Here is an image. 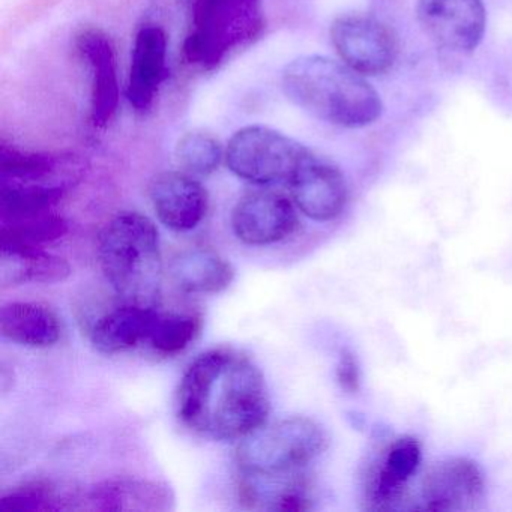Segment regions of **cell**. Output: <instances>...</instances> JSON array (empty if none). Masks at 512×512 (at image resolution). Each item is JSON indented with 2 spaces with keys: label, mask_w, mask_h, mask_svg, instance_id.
<instances>
[{
  "label": "cell",
  "mask_w": 512,
  "mask_h": 512,
  "mask_svg": "<svg viewBox=\"0 0 512 512\" xmlns=\"http://www.w3.org/2000/svg\"><path fill=\"white\" fill-rule=\"evenodd\" d=\"M271 412L262 371L247 356L214 349L191 362L178 391L181 421L214 440H241Z\"/></svg>",
  "instance_id": "6da1fadb"
},
{
  "label": "cell",
  "mask_w": 512,
  "mask_h": 512,
  "mask_svg": "<svg viewBox=\"0 0 512 512\" xmlns=\"http://www.w3.org/2000/svg\"><path fill=\"white\" fill-rule=\"evenodd\" d=\"M286 97L313 118L340 128L373 125L383 113L380 95L362 74L326 56H299L281 77Z\"/></svg>",
  "instance_id": "7a4b0ae2"
},
{
  "label": "cell",
  "mask_w": 512,
  "mask_h": 512,
  "mask_svg": "<svg viewBox=\"0 0 512 512\" xmlns=\"http://www.w3.org/2000/svg\"><path fill=\"white\" fill-rule=\"evenodd\" d=\"M98 260L110 286L127 304L155 307L163 283L157 227L139 212L116 215L98 236Z\"/></svg>",
  "instance_id": "3957f363"
},
{
  "label": "cell",
  "mask_w": 512,
  "mask_h": 512,
  "mask_svg": "<svg viewBox=\"0 0 512 512\" xmlns=\"http://www.w3.org/2000/svg\"><path fill=\"white\" fill-rule=\"evenodd\" d=\"M326 448L328 436L319 422L292 416L266 422L241 439L236 461L247 475H281L305 470Z\"/></svg>",
  "instance_id": "277c9868"
},
{
  "label": "cell",
  "mask_w": 512,
  "mask_h": 512,
  "mask_svg": "<svg viewBox=\"0 0 512 512\" xmlns=\"http://www.w3.org/2000/svg\"><path fill=\"white\" fill-rule=\"evenodd\" d=\"M190 16L185 56L208 70L250 43L263 25L260 0H190Z\"/></svg>",
  "instance_id": "5b68a950"
},
{
  "label": "cell",
  "mask_w": 512,
  "mask_h": 512,
  "mask_svg": "<svg viewBox=\"0 0 512 512\" xmlns=\"http://www.w3.org/2000/svg\"><path fill=\"white\" fill-rule=\"evenodd\" d=\"M308 149L280 131L250 125L236 131L226 149L233 175L256 185L289 182Z\"/></svg>",
  "instance_id": "8992f818"
},
{
  "label": "cell",
  "mask_w": 512,
  "mask_h": 512,
  "mask_svg": "<svg viewBox=\"0 0 512 512\" xmlns=\"http://www.w3.org/2000/svg\"><path fill=\"white\" fill-rule=\"evenodd\" d=\"M331 41L341 62L362 76L388 73L397 61V40L391 29L368 14H346L335 19Z\"/></svg>",
  "instance_id": "52a82bcc"
},
{
  "label": "cell",
  "mask_w": 512,
  "mask_h": 512,
  "mask_svg": "<svg viewBox=\"0 0 512 512\" xmlns=\"http://www.w3.org/2000/svg\"><path fill=\"white\" fill-rule=\"evenodd\" d=\"M416 19L431 43L457 55L475 52L487 28L482 0H418Z\"/></svg>",
  "instance_id": "ba28073f"
},
{
  "label": "cell",
  "mask_w": 512,
  "mask_h": 512,
  "mask_svg": "<svg viewBox=\"0 0 512 512\" xmlns=\"http://www.w3.org/2000/svg\"><path fill=\"white\" fill-rule=\"evenodd\" d=\"M296 208L311 220L329 221L343 212L347 184L332 161L308 149L287 182Z\"/></svg>",
  "instance_id": "9c48e42d"
},
{
  "label": "cell",
  "mask_w": 512,
  "mask_h": 512,
  "mask_svg": "<svg viewBox=\"0 0 512 512\" xmlns=\"http://www.w3.org/2000/svg\"><path fill=\"white\" fill-rule=\"evenodd\" d=\"M298 227L296 205L289 197L274 191H256L236 203L232 229L244 244L263 247L292 235Z\"/></svg>",
  "instance_id": "30bf717a"
},
{
  "label": "cell",
  "mask_w": 512,
  "mask_h": 512,
  "mask_svg": "<svg viewBox=\"0 0 512 512\" xmlns=\"http://www.w3.org/2000/svg\"><path fill=\"white\" fill-rule=\"evenodd\" d=\"M484 476L469 458L452 457L434 464L422 482L424 508L434 512L475 511L484 500Z\"/></svg>",
  "instance_id": "8fae6325"
},
{
  "label": "cell",
  "mask_w": 512,
  "mask_h": 512,
  "mask_svg": "<svg viewBox=\"0 0 512 512\" xmlns=\"http://www.w3.org/2000/svg\"><path fill=\"white\" fill-rule=\"evenodd\" d=\"M149 197L158 220L175 232L196 229L208 209L205 188L185 172L158 175L151 182Z\"/></svg>",
  "instance_id": "7c38bea8"
},
{
  "label": "cell",
  "mask_w": 512,
  "mask_h": 512,
  "mask_svg": "<svg viewBox=\"0 0 512 512\" xmlns=\"http://www.w3.org/2000/svg\"><path fill=\"white\" fill-rule=\"evenodd\" d=\"M173 502L167 485L145 479H112L79 488V511H169Z\"/></svg>",
  "instance_id": "4fadbf2b"
},
{
  "label": "cell",
  "mask_w": 512,
  "mask_h": 512,
  "mask_svg": "<svg viewBox=\"0 0 512 512\" xmlns=\"http://www.w3.org/2000/svg\"><path fill=\"white\" fill-rule=\"evenodd\" d=\"M77 49L92 73V122L106 127L119 106V80L112 41L100 29H86L77 37Z\"/></svg>",
  "instance_id": "5bb4252c"
},
{
  "label": "cell",
  "mask_w": 512,
  "mask_h": 512,
  "mask_svg": "<svg viewBox=\"0 0 512 512\" xmlns=\"http://www.w3.org/2000/svg\"><path fill=\"white\" fill-rule=\"evenodd\" d=\"M421 454V445L413 437H400L389 446L382 466L368 475L365 485L368 509L389 511L397 508L406 496L407 482L421 463Z\"/></svg>",
  "instance_id": "9a60e30c"
},
{
  "label": "cell",
  "mask_w": 512,
  "mask_h": 512,
  "mask_svg": "<svg viewBox=\"0 0 512 512\" xmlns=\"http://www.w3.org/2000/svg\"><path fill=\"white\" fill-rule=\"evenodd\" d=\"M239 499L259 511H310L313 509L311 481L305 470L281 475L241 473Z\"/></svg>",
  "instance_id": "2e32d148"
},
{
  "label": "cell",
  "mask_w": 512,
  "mask_h": 512,
  "mask_svg": "<svg viewBox=\"0 0 512 512\" xmlns=\"http://www.w3.org/2000/svg\"><path fill=\"white\" fill-rule=\"evenodd\" d=\"M166 61V32L160 26H143L134 40L127 88V97L134 109L146 110L154 103L166 79Z\"/></svg>",
  "instance_id": "e0dca14e"
},
{
  "label": "cell",
  "mask_w": 512,
  "mask_h": 512,
  "mask_svg": "<svg viewBox=\"0 0 512 512\" xmlns=\"http://www.w3.org/2000/svg\"><path fill=\"white\" fill-rule=\"evenodd\" d=\"M173 283L190 295L220 293L232 284L235 269L229 260L208 248L184 251L170 265Z\"/></svg>",
  "instance_id": "ac0fdd59"
},
{
  "label": "cell",
  "mask_w": 512,
  "mask_h": 512,
  "mask_svg": "<svg viewBox=\"0 0 512 512\" xmlns=\"http://www.w3.org/2000/svg\"><path fill=\"white\" fill-rule=\"evenodd\" d=\"M71 266L61 257L38 247H2L0 286L2 289L23 284H56L67 280Z\"/></svg>",
  "instance_id": "d6986e66"
},
{
  "label": "cell",
  "mask_w": 512,
  "mask_h": 512,
  "mask_svg": "<svg viewBox=\"0 0 512 512\" xmlns=\"http://www.w3.org/2000/svg\"><path fill=\"white\" fill-rule=\"evenodd\" d=\"M0 332L7 340L44 349L61 338V325L50 308L37 302H10L0 310Z\"/></svg>",
  "instance_id": "ffe728a7"
},
{
  "label": "cell",
  "mask_w": 512,
  "mask_h": 512,
  "mask_svg": "<svg viewBox=\"0 0 512 512\" xmlns=\"http://www.w3.org/2000/svg\"><path fill=\"white\" fill-rule=\"evenodd\" d=\"M155 311V307L124 302L122 307L104 314L95 323L91 332L92 344L106 355L133 349L148 338Z\"/></svg>",
  "instance_id": "44dd1931"
},
{
  "label": "cell",
  "mask_w": 512,
  "mask_h": 512,
  "mask_svg": "<svg viewBox=\"0 0 512 512\" xmlns=\"http://www.w3.org/2000/svg\"><path fill=\"white\" fill-rule=\"evenodd\" d=\"M79 488H59L50 481H35L0 499V512L79 511Z\"/></svg>",
  "instance_id": "7402d4cb"
},
{
  "label": "cell",
  "mask_w": 512,
  "mask_h": 512,
  "mask_svg": "<svg viewBox=\"0 0 512 512\" xmlns=\"http://www.w3.org/2000/svg\"><path fill=\"white\" fill-rule=\"evenodd\" d=\"M68 223L52 211L0 220V247H38L61 239Z\"/></svg>",
  "instance_id": "603a6c76"
},
{
  "label": "cell",
  "mask_w": 512,
  "mask_h": 512,
  "mask_svg": "<svg viewBox=\"0 0 512 512\" xmlns=\"http://www.w3.org/2000/svg\"><path fill=\"white\" fill-rule=\"evenodd\" d=\"M58 161L47 155L28 154L17 149L2 148L0 176L7 184L46 185L68 188L67 181L56 179Z\"/></svg>",
  "instance_id": "cb8c5ba5"
},
{
  "label": "cell",
  "mask_w": 512,
  "mask_h": 512,
  "mask_svg": "<svg viewBox=\"0 0 512 512\" xmlns=\"http://www.w3.org/2000/svg\"><path fill=\"white\" fill-rule=\"evenodd\" d=\"M199 329L200 320L191 314L155 311L146 341L155 352L176 355L190 346Z\"/></svg>",
  "instance_id": "d4e9b609"
},
{
  "label": "cell",
  "mask_w": 512,
  "mask_h": 512,
  "mask_svg": "<svg viewBox=\"0 0 512 512\" xmlns=\"http://www.w3.org/2000/svg\"><path fill=\"white\" fill-rule=\"evenodd\" d=\"M226 154L220 142L205 131L184 134L176 145V160L182 172L194 178H206L220 166Z\"/></svg>",
  "instance_id": "484cf974"
},
{
  "label": "cell",
  "mask_w": 512,
  "mask_h": 512,
  "mask_svg": "<svg viewBox=\"0 0 512 512\" xmlns=\"http://www.w3.org/2000/svg\"><path fill=\"white\" fill-rule=\"evenodd\" d=\"M335 377L338 385L347 394H356L361 388V370H359L358 359L350 350H343L338 356Z\"/></svg>",
  "instance_id": "4316f807"
}]
</instances>
